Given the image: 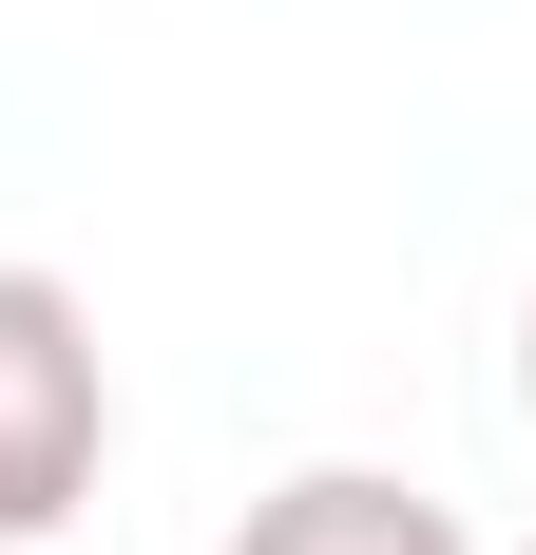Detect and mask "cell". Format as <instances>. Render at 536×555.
Instances as JSON below:
<instances>
[{
  "mask_svg": "<svg viewBox=\"0 0 536 555\" xmlns=\"http://www.w3.org/2000/svg\"><path fill=\"white\" fill-rule=\"evenodd\" d=\"M230 555H480L422 479H383V460H307V479H268L230 517Z\"/></svg>",
  "mask_w": 536,
  "mask_h": 555,
  "instance_id": "2",
  "label": "cell"
},
{
  "mask_svg": "<svg viewBox=\"0 0 536 555\" xmlns=\"http://www.w3.org/2000/svg\"><path fill=\"white\" fill-rule=\"evenodd\" d=\"M518 402H536V307H518Z\"/></svg>",
  "mask_w": 536,
  "mask_h": 555,
  "instance_id": "3",
  "label": "cell"
},
{
  "mask_svg": "<svg viewBox=\"0 0 536 555\" xmlns=\"http://www.w3.org/2000/svg\"><path fill=\"white\" fill-rule=\"evenodd\" d=\"M115 460V364L58 269H0V555H39Z\"/></svg>",
  "mask_w": 536,
  "mask_h": 555,
  "instance_id": "1",
  "label": "cell"
},
{
  "mask_svg": "<svg viewBox=\"0 0 536 555\" xmlns=\"http://www.w3.org/2000/svg\"><path fill=\"white\" fill-rule=\"evenodd\" d=\"M518 555H536V537H518Z\"/></svg>",
  "mask_w": 536,
  "mask_h": 555,
  "instance_id": "4",
  "label": "cell"
}]
</instances>
